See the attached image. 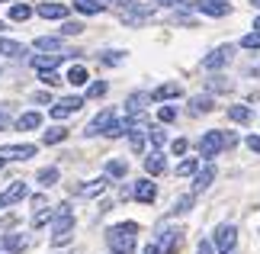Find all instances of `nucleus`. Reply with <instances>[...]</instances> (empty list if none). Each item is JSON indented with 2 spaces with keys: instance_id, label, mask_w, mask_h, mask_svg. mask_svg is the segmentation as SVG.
<instances>
[{
  "instance_id": "obj_51",
  "label": "nucleus",
  "mask_w": 260,
  "mask_h": 254,
  "mask_svg": "<svg viewBox=\"0 0 260 254\" xmlns=\"http://www.w3.org/2000/svg\"><path fill=\"white\" fill-rule=\"evenodd\" d=\"M4 206H7V200H4V193H0V212H4Z\"/></svg>"
},
{
  "instance_id": "obj_23",
  "label": "nucleus",
  "mask_w": 260,
  "mask_h": 254,
  "mask_svg": "<svg viewBox=\"0 0 260 254\" xmlns=\"http://www.w3.org/2000/svg\"><path fill=\"white\" fill-rule=\"evenodd\" d=\"M228 119H232V123L247 126L254 119V113H251V106H228Z\"/></svg>"
},
{
  "instance_id": "obj_28",
  "label": "nucleus",
  "mask_w": 260,
  "mask_h": 254,
  "mask_svg": "<svg viewBox=\"0 0 260 254\" xmlns=\"http://www.w3.org/2000/svg\"><path fill=\"white\" fill-rule=\"evenodd\" d=\"M26 196V184H23V180H16V184L13 187H10L7 193H4V200H7V206H10V203H19V200H23Z\"/></svg>"
},
{
  "instance_id": "obj_21",
  "label": "nucleus",
  "mask_w": 260,
  "mask_h": 254,
  "mask_svg": "<svg viewBox=\"0 0 260 254\" xmlns=\"http://www.w3.org/2000/svg\"><path fill=\"white\" fill-rule=\"evenodd\" d=\"M106 184H109L106 177H96V180H90V184H84V187L77 190V193H81V196H87V200H90V196H100V193L106 190Z\"/></svg>"
},
{
  "instance_id": "obj_40",
  "label": "nucleus",
  "mask_w": 260,
  "mask_h": 254,
  "mask_svg": "<svg viewBox=\"0 0 260 254\" xmlns=\"http://www.w3.org/2000/svg\"><path fill=\"white\" fill-rule=\"evenodd\" d=\"M48 219H52V209H39V212H32V225H36V229L45 225Z\"/></svg>"
},
{
  "instance_id": "obj_50",
  "label": "nucleus",
  "mask_w": 260,
  "mask_h": 254,
  "mask_svg": "<svg viewBox=\"0 0 260 254\" xmlns=\"http://www.w3.org/2000/svg\"><path fill=\"white\" fill-rule=\"evenodd\" d=\"M142 254H161V248H157V245H145V251Z\"/></svg>"
},
{
  "instance_id": "obj_55",
  "label": "nucleus",
  "mask_w": 260,
  "mask_h": 254,
  "mask_svg": "<svg viewBox=\"0 0 260 254\" xmlns=\"http://www.w3.org/2000/svg\"><path fill=\"white\" fill-rule=\"evenodd\" d=\"M0 4H7V0H0Z\"/></svg>"
},
{
  "instance_id": "obj_37",
  "label": "nucleus",
  "mask_w": 260,
  "mask_h": 254,
  "mask_svg": "<svg viewBox=\"0 0 260 254\" xmlns=\"http://www.w3.org/2000/svg\"><path fill=\"white\" fill-rule=\"evenodd\" d=\"M84 26L81 23H61V29H58V36H81Z\"/></svg>"
},
{
  "instance_id": "obj_13",
  "label": "nucleus",
  "mask_w": 260,
  "mask_h": 254,
  "mask_svg": "<svg viewBox=\"0 0 260 254\" xmlns=\"http://www.w3.org/2000/svg\"><path fill=\"white\" fill-rule=\"evenodd\" d=\"M26 245H29V235H23V232H13V235H4V238H0V248H4V251H13V254L26 251Z\"/></svg>"
},
{
  "instance_id": "obj_22",
  "label": "nucleus",
  "mask_w": 260,
  "mask_h": 254,
  "mask_svg": "<svg viewBox=\"0 0 260 254\" xmlns=\"http://www.w3.org/2000/svg\"><path fill=\"white\" fill-rule=\"evenodd\" d=\"M74 7H77V13H87V16H96L106 10V4H100V0H74Z\"/></svg>"
},
{
  "instance_id": "obj_10",
  "label": "nucleus",
  "mask_w": 260,
  "mask_h": 254,
  "mask_svg": "<svg viewBox=\"0 0 260 254\" xmlns=\"http://www.w3.org/2000/svg\"><path fill=\"white\" fill-rule=\"evenodd\" d=\"M113 119H116L113 109H103V113H96V116H93V123H90V126L84 129V135H103V132L109 129V123H113Z\"/></svg>"
},
{
  "instance_id": "obj_29",
  "label": "nucleus",
  "mask_w": 260,
  "mask_h": 254,
  "mask_svg": "<svg viewBox=\"0 0 260 254\" xmlns=\"http://www.w3.org/2000/svg\"><path fill=\"white\" fill-rule=\"evenodd\" d=\"M128 174V164H125V161H106V177H125Z\"/></svg>"
},
{
  "instance_id": "obj_11",
  "label": "nucleus",
  "mask_w": 260,
  "mask_h": 254,
  "mask_svg": "<svg viewBox=\"0 0 260 254\" xmlns=\"http://www.w3.org/2000/svg\"><path fill=\"white\" fill-rule=\"evenodd\" d=\"M36 13L42 19H64L68 16V7L64 4H52V0H45V4H36Z\"/></svg>"
},
{
  "instance_id": "obj_56",
  "label": "nucleus",
  "mask_w": 260,
  "mask_h": 254,
  "mask_svg": "<svg viewBox=\"0 0 260 254\" xmlns=\"http://www.w3.org/2000/svg\"><path fill=\"white\" fill-rule=\"evenodd\" d=\"M0 29H4V23H0Z\"/></svg>"
},
{
  "instance_id": "obj_42",
  "label": "nucleus",
  "mask_w": 260,
  "mask_h": 254,
  "mask_svg": "<svg viewBox=\"0 0 260 254\" xmlns=\"http://www.w3.org/2000/svg\"><path fill=\"white\" fill-rule=\"evenodd\" d=\"M157 119H161V123H174V119H177V113H174L171 106H161V109H157Z\"/></svg>"
},
{
  "instance_id": "obj_38",
  "label": "nucleus",
  "mask_w": 260,
  "mask_h": 254,
  "mask_svg": "<svg viewBox=\"0 0 260 254\" xmlns=\"http://www.w3.org/2000/svg\"><path fill=\"white\" fill-rule=\"evenodd\" d=\"M39 77H42L45 87H58V84H61V77H58L55 71H39Z\"/></svg>"
},
{
  "instance_id": "obj_14",
  "label": "nucleus",
  "mask_w": 260,
  "mask_h": 254,
  "mask_svg": "<svg viewBox=\"0 0 260 254\" xmlns=\"http://www.w3.org/2000/svg\"><path fill=\"white\" fill-rule=\"evenodd\" d=\"M193 177H196V180H193V190H196V193L209 190V184H212V180H215V164H206L203 171H196Z\"/></svg>"
},
{
  "instance_id": "obj_12",
  "label": "nucleus",
  "mask_w": 260,
  "mask_h": 254,
  "mask_svg": "<svg viewBox=\"0 0 260 254\" xmlns=\"http://www.w3.org/2000/svg\"><path fill=\"white\" fill-rule=\"evenodd\" d=\"M154 196H157V184H154L151 177H142L135 184V200L138 203H154Z\"/></svg>"
},
{
  "instance_id": "obj_34",
  "label": "nucleus",
  "mask_w": 260,
  "mask_h": 254,
  "mask_svg": "<svg viewBox=\"0 0 260 254\" xmlns=\"http://www.w3.org/2000/svg\"><path fill=\"white\" fill-rule=\"evenodd\" d=\"M148 138H151L157 148H164V142H167V132H164V126H154V129H148Z\"/></svg>"
},
{
  "instance_id": "obj_48",
  "label": "nucleus",
  "mask_w": 260,
  "mask_h": 254,
  "mask_svg": "<svg viewBox=\"0 0 260 254\" xmlns=\"http://www.w3.org/2000/svg\"><path fill=\"white\" fill-rule=\"evenodd\" d=\"M157 4H164V7H186V0H157Z\"/></svg>"
},
{
  "instance_id": "obj_24",
  "label": "nucleus",
  "mask_w": 260,
  "mask_h": 254,
  "mask_svg": "<svg viewBox=\"0 0 260 254\" xmlns=\"http://www.w3.org/2000/svg\"><path fill=\"white\" fill-rule=\"evenodd\" d=\"M23 52H26V48L19 45L16 39H0V55H4V58H19Z\"/></svg>"
},
{
  "instance_id": "obj_8",
  "label": "nucleus",
  "mask_w": 260,
  "mask_h": 254,
  "mask_svg": "<svg viewBox=\"0 0 260 254\" xmlns=\"http://www.w3.org/2000/svg\"><path fill=\"white\" fill-rule=\"evenodd\" d=\"M81 106H84V97H61V100L52 106V116H55V119H64V116L77 113Z\"/></svg>"
},
{
  "instance_id": "obj_9",
  "label": "nucleus",
  "mask_w": 260,
  "mask_h": 254,
  "mask_svg": "<svg viewBox=\"0 0 260 254\" xmlns=\"http://www.w3.org/2000/svg\"><path fill=\"white\" fill-rule=\"evenodd\" d=\"M215 109V97L212 94H196L189 97V116H206Z\"/></svg>"
},
{
  "instance_id": "obj_30",
  "label": "nucleus",
  "mask_w": 260,
  "mask_h": 254,
  "mask_svg": "<svg viewBox=\"0 0 260 254\" xmlns=\"http://www.w3.org/2000/svg\"><path fill=\"white\" fill-rule=\"evenodd\" d=\"M32 16V7L29 4H13L10 7V19H16V23H23V19H29Z\"/></svg>"
},
{
  "instance_id": "obj_20",
  "label": "nucleus",
  "mask_w": 260,
  "mask_h": 254,
  "mask_svg": "<svg viewBox=\"0 0 260 254\" xmlns=\"http://www.w3.org/2000/svg\"><path fill=\"white\" fill-rule=\"evenodd\" d=\"M232 87H235V84H232V80H228L225 74H218V71H212V77H209V90H212V94H228Z\"/></svg>"
},
{
  "instance_id": "obj_6",
  "label": "nucleus",
  "mask_w": 260,
  "mask_h": 254,
  "mask_svg": "<svg viewBox=\"0 0 260 254\" xmlns=\"http://www.w3.org/2000/svg\"><path fill=\"white\" fill-rule=\"evenodd\" d=\"M189 7L203 16H228L232 13V4H228V0H193Z\"/></svg>"
},
{
  "instance_id": "obj_4",
  "label": "nucleus",
  "mask_w": 260,
  "mask_h": 254,
  "mask_svg": "<svg viewBox=\"0 0 260 254\" xmlns=\"http://www.w3.org/2000/svg\"><path fill=\"white\" fill-rule=\"evenodd\" d=\"M235 245H238V229L232 225V222L218 225L215 229V248H218V254H232Z\"/></svg>"
},
{
  "instance_id": "obj_35",
  "label": "nucleus",
  "mask_w": 260,
  "mask_h": 254,
  "mask_svg": "<svg viewBox=\"0 0 260 254\" xmlns=\"http://www.w3.org/2000/svg\"><path fill=\"white\" fill-rule=\"evenodd\" d=\"M186 209H193V193H186V196H180L177 203H174V216H177V212H186Z\"/></svg>"
},
{
  "instance_id": "obj_26",
  "label": "nucleus",
  "mask_w": 260,
  "mask_h": 254,
  "mask_svg": "<svg viewBox=\"0 0 260 254\" xmlns=\"http://www.w3.org/2000/svg\"><path fill=\"white\" fill-rule=\"evenodd\" d=\"M64 80H68V84H74V87L87 84V80H90V77H87V68H84V65H74L71 71H68V77H64Z\"/></svg>"
},
{
  "instance_id": "obj_49",
  "label": "nucleus",
  "mask_w": 260,
  "mask_h": 254,
  "mask_svg": "<svg viewBox=\"0 0 260 254\" xmlns=\"http://www.w3.org/2000/svg\"><path fill=\"white\" fill-rule=\"evenodd\" d=\"M10 126V113H4V109H0V129H7Z\"/></svg>"
},
{
  "instance_id": "obj_5",
  "label": "nucleus",
  "mask_w": 260,
  "mask_h": 254,
  "mask_svg": "<svg viewBox=\"0 0 260 254\" xmlns=\"http://www.w3.org/2000/svg\"><path fill=\"white\" fill-rule=\"evenodd\" d=\"M235 58V45H218V48H212L206 58H203V68L206 71H218V68H225L228 62Z\"/></svg>"
},
{
  "instance_id": "obj_44",
  "label": "nucleus",
  "mask_w": 260,
  "mask_h": 254,
  "mask_svg": "<svg viewBox=\"0 0 260 254\" xmlns=\"http://www.w3.org/2000/svg\"><path fill=\"white\" fill-rule=\"evenodd\" d=\"M186 148H189V145H186V138H177L174 145H171V151H174V155H186Z\"/></svg>"
},
{
  "instance_id": "obj_25",
  "label": "nucleus",
  "mask_w": 260,
  "mask_h": 254,
  "mask_svg": "<svg viewBox=\"0 0 260 254\" xmlns=\"http://www.w3.org/2000/svg\"><path fill=\"white\" fill-rule=\"evenodd\" d=\"M180 94H183V90H180V84H161V87H157L154 90V100H161V103H164V100H177Z\"/></svg>"
},
{
  "instance_id": "obj_46",
  "label": "nucleus",
  "mask_w": 260,
  "mask_h": 254,
  "mask_svg": "<svg viewBox=\"0 0 260 254\" xmlns=\"http://www.w3.org/2000/svg\"><path fill=\"white\" fill-rule=\"evenodd\" d=\"M39 209H48V200L45 196H32V212H39Z\"/></svg>"
},
{
  "instance_id": "obj_27",
  "label": "nucleus",
  "mask_w": 260,
  "mask_h": 254,
  "mask_svg": "<svg viewBox=\"0 0 260 254\" xmlns=\"http://www.w3.org/2000/svg\"><path fill=\"white\" fill-rule=\"evenodd\" d=\"M58 167H45V171H39V177H36V184H42V187H55L58 184Z\"/></svg>"
},
{
  "instance_id": "obj_31",
  "label": "nucleus",
  "mask_w": 260,
  "mask_h": 254,
  "mask_svg": "<svg viewBox=\"0 0 260 254\" xmlns=\"http://www.w3.org/2000/svg\"><path fill=\"white\" fill-rule=\"evenodd\" d=\"M68 138V129L64 126H52L45 132V145H58V142H64Z\"/></svg>"
},
{
  "instance_id": "obj_1",
  "label": "nucleus",
  "mask_w": 260,
  "mask_h": 254,
  "mask_svg": "<svg viewBox=\"0 0 260 254\" xmlns=\"http://www.w3.org/2000/svg\"><path fill=\"white\" fill-rule=\"evenodd\" d=\"M135 238H138L135 222H119L106 232V245L113 254H135Z\"/></svg>"
},
{
  "instance_id": "obj_2",
  "label": "nucleus",
  "mask_w": 260,
  "mask_h": 254,
  "mask_svg": "<svg viewBox=\"0 0 260 254\" xmlns=\"http://www.w3.org/2000/svg\"><path fill=\"white\" fill-rule=\"evenodd\" d=\"M235 135L232 132H222V129H209L203 138H199V155L203 158H215L218 151H225V148H232L235 145Z\"/></svg>"
},
{
  "instance_id": "obj_52",
  "label": "nucleus",
  "mask_w": 260,
  "mask_h": 254,
  "mask_svg": "<svg viewBox=\"0 0 260 254\" xmlns=\"http://www.w3.org/2000/svg\"><path fill=\"white\" fill-rule=\"evenodd\" d=\"M254 29H257V33H260V16H257V19H254Z\"/></svg>"
},
{
  "instance_id": "obj_36",
  "label": "nucleus",
  "mask_w": 260,
  "mask_h": 254,
  "mask_svg": "<svg viewBox=\"0 0 260 254\" xmlns=\"http://www.w3.org/2000/svg\"><path fill=\"white\" fill-rule=\"evenodd\" d=\"M241 48H251V52H260V33H251L241 39Z\"/></svg>"
},
{
  "instance_id": "obj_3",
  "label": "nucleus",
  "mask_w": 260,
  "mask_h": 254,
  "mask_svg": "<svg viewBox=\"0 0 260 254\" xmlns=\"http://www.w3.org/2000/svg\"><path fill=\"white\" fill-rule=\"evenodd\" d=\"M55 235H52V245L55 248H61V245H68L71 241V232H74V212H71V206L68 203H61V206L55 209Z\"/></svg>"
},
{
  "instance_id": "obj_32",
  "label": "nucleus",
  "mask_w": 260,
  "mask_h": 254,
  "mask_svg": "<svg viewBox=\"0 0 260 254\" xmlns=\"http://www.w3.org/2000/svg\"><path fill=\"white\" fill-rule=\"evenodd\" d=\"M128 142H132V148H135V151H142V148H145V129H138V123L128 129Z\"/></svg>"
},
{
  "instance_id": "obj_15",
  "label": "nucleus",
  "mask_w": 260,
  "mask_h": 254,
  "mask_svg": "<svg viewBox=\"0 0 260 254\" xmlns=\"http://www.w3.org/2000/svg\"><path fill=\"white\" fill-rule=\"evenodd\" d=\"M183 241V229H167L164 235H161V245L167 248L164 254H177V245Z\"/></svg>"
},
{
  "instance_id": "obj_53",
  "label": "nucleus",
  "mask_w": 260,
  "mask_h": 254,
  "mask_svg": "<svg viewBox=\"0 0 260 254\" xmlns=\"http://www.w3.org/2000/svg\"><path fill=\"white\" fill-rule=\"evenodd\" d=\"M251 4H254V7H260V0H251Z\"/></svg>"
},
{
  "instance_id": "obj_18",
  "label": "nucleus",
  "mask_w": 260,
  "mask_h": 254,
  "mask_svg": "<svg viewBox=\"0 0 260 254\" xmlns=\"http://www.w3.org/2000/svg\"><path fill=\"white\" fill-rule=\"evenodd\" d=\"M36 52H64V42H61V36L52 39V36H42V39H36Z\"/></svg>"
},
{
  "instance_id": "obj_54",
  "label": "nucleus",
  "mask_w": 260,
  "mask_h": 254,
  "mask_svg": "<svg viewBox=\"0 0 260 254\" xmlns=\"http://www.w3.org/2000/svg\"><path fill=\"white\" fill-rule=\"evenodd\" d=\"M4 164H7V161H4V158H0V167H4Z\"/></svg>"
},
{
  "instance_id": "obj_47",
  "label": "nucleus",
  "mask_w": 260,
  "mask_h": 254,
  "mask_svg": "<svg viewBox=\"0 0 260 254\" xmlns=\"http://www.w3.org/2000/svg\"><path fill=\"white\" fill-rule=\"evenodd\" d=\"M196 254H212V241H199V248Z\"/></svg>"
},
{
  "instance_id": "obj_45",
  "label": "nucleus",
  "mask_w": 260,
  "mask_h": 254,
  "mask_svg": "<svg viewBox=\"0 0 260 254\" xmlns=\"http://www.w3.org/2000/svg\"><path fill=\"white\" fill-rule=\"evenodd\" d=\"M109 7H116V10H128V7H135V0H109Z\"/></svg>"
},
{
  "instance_id": "obj_16",
  "label": "nucleus",
  "mask_w": 260,
  "mask_h": 254,
  "mask_svg": "<svg viewBox=\"0 0 260 254\" xmlns=\"http://www.w3.org/2000/svg\"><path fill=\"white\" fill-rule=\"evenodd\" d=\"M145 171H148V174H164V171H167V161H164V155H161V151H151V155H148L145 158Z\"/></svg>"
},
{
  "instance_id": "obj_39",
  "label": "nucleus",
  "mask_w": 260,
  "mask_h": 254,
  "mask_svg": "<svg viewBox=\"0 0 260 254\" xmlns=\"http://www.w3.org/2000/svg\"><path fill=\"white\" fill-rule=\"evenodd\" d=\"M103 94H106V80H96V84L87 87V97L90 100H93V97H103Z\"/></svg>"
},
{
  "instance_id": "obj_19",
  "label": "nucleus",
  "mask_w": 260,
  "mask_h": 254,
  "mask_svg": "<svg viewBox=\"0 0 260 254\" xmlns=\"http://www.w3.org/2000/svg\"><path fill=\"white\" fill-rule=\"evenodd\" d=\"M148 100H151L148 94H132V97L125 100V109H128L132 116H142V113H145V106H148Z\"/></svg>"
},
{
  "instance_id": "obj_17",
  "label": "nucleus",
  "mask_w": 260,
  "mask_h": 254,
  "mask_svg": "<svg viewBox=\"0 0 260 254\" xmlns=\"http://www.w3.org/2000/svg\"><path fill=\"white\" fill-rule=\"evenodd\" d=\"M39 126H42V113H36V109H32V113H23V116L16 119V129L19 132H32Z\"/></svg>"
},
{
  "instance_id": "obj_7",
  "label": "nucleus",
  "mask_w": 260,
  "mask_h": 254,
  "mask_svg": "<svg viewBox=\"0 0 260 254\" xmlns=\"http://www.w3.org/2000/svg\"><path fill=\"white\" fill-rule=\"evenodd\" d=\"M0 158L4 161H29V158H36V145H0Z\"/></svg>"
},
{
  "instance_id": "obj_33",
  "label": "nucleus",
  "mask_w": 260,
  "mask_h": 254,
  "mask_svg": "<svg viewBox=\"0 0 260 254\" xmlns=\"http://www.w3.org/2000/svg\"><path fill=\"white\" fill-rule=\"evenodd\" d=\"M196 171H199V161H196V158H186V161H180L177 174H180V177H193Z\"/></svg>"
},
{
  "instance_id": "obj_43",
  "label": "nucleus",
  "mask_w": 260,
  "mask_h": 254,
  "mask_svg": "<svg viewBox=\"0 0 260 254\" xmlns=\"http://www.w3.org/2000/svg\"><path fill=\"white\" fill-rule=\"evenodd\" d=\"M244 145L251 148L254 155H260V135H247V138H244Z\"/></svg>"
},
{
  "instance_id": "obj_41",
  "label": "nucleus",
  "mask_w": 260,
  "mask_h": 254,
  "mask_svg": "<svg viewBox=\"0 0 260 254\" xmlns=\"http://www.w3.org/2000/svg\"><path fill=\"white\" fill-rule=\"evenodd\" d=\"M103 65H122V52H103Z\"/></svg>"
}]
</instances>
